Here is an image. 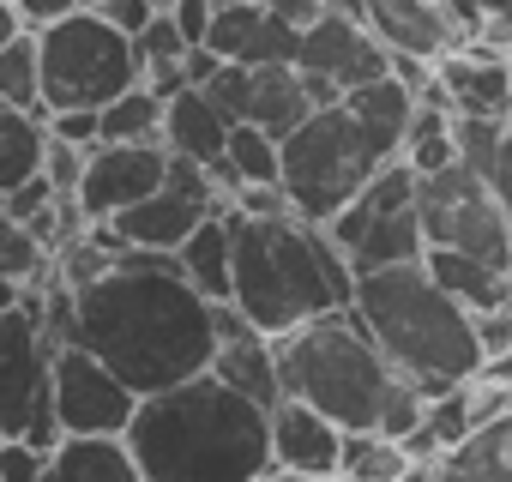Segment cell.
<instances>
[{
  "mask_svg": "<svg viewBox=\"0 0 512 482\" xmlns=\"http://www.w3.org/2000/svg\"><path fill=\"white\" fill-rule=\"evenodd\" d=\"M79 344L97 350L139 398H151L211 368L217 302L181 278L175 254L121 248V266L79 290Z\"/></svg>",
  "mask_w": 512,
  "mask_h": 482,
  "instance_id": "6da1fadb",
  "label": "cell"
},
{
  "mask_svg": "<svg viewBox=\"0 0 512 482\" xmlns=\"http://www.w3.org/2000/svg\"><path fill=\"white\" fill-rule=\"evenodd\" d=\"M127 446L145 482H260L272 470V410L205 368L139 398Z\"/></svg>",
  "mask_w": 512,
  "mask_h": 482,
  "instance_id": "7a4b0ae2",
  "label": "cell"
},
{
  "mask_svg": "<svg viewBox=\"0 0 512 482\" xmlns=\"http://www.w3.org/2000/svg\"><path fill=\"white\" fill-rule=\"evenodd\" d=\"M235 217V308L284 338L332 308H350L356 302V266L350 254L332 241L326 223H308L296 211L284 217Z\"/></svg>",
  "mask_w": 512,
  "mask_h": 482,
  "instance_id": "3957f363",
  "label": "cell"
},
{
  "mask_svg": "<svg viewBox=\"0 0 512 482\" xmlns=\"http://www.w3.org/2000/svg\"><path fill=\"white\" fill-rule=\"evenodd\" d=\"M362 326L374 332V344L386 350V362L398 374H410L428 398L446 386H464L482 374V338L476 320L440 290V278L428 272V260H404V266H380L356 278V302Z\"/></svg>",
  "mask_w": 512,
  "mask_h": 482,
  "instance_id": "277c9868",
  "label": "cell"
},
{
  "mask_svg": "<svg viewBox=\"0 0 512 482\" xmlns=\"http://www.w3.org/2000/svg\"><path fill=\"white\" fill-rule=\"evenodd\" d=\"M278 374H284V398H308L344 428H380V404L398 380V368L386 362V350L374 344L356 308H332L284 332Z\"/></svg>",
  "mask_w": 512,
  "mask_h": 482,
  "instance_id": "5b68a950",
  "label": "cell"
},
{
  "mask_svg": "<svg viewBox=\"0 0 512 482\" xmlns=\"http://www.w3.org/2000/svg\"><path fill=\"white\" fill-rule=\"evenodd\" d=\"M43 43V115L55 109H109L133 85H145L139 43L109 25L97 7H73L49 25H37Z\"/></svg>",
  "mask_w": 512,
  "mask_h": 482,
  "instance_id": "8992f818",
  "label": "cell"
},
{
  "mask_svg": "<svg viewBox=\"0 0 512 482\" xmlns=\"http://www.w3.org/2000/svg\"><path fill=\"white\" fill-rule=\"evenodd\" d=\"M392 157L380 151V139L356 121L350 103L314 109L290 139H284V193L296 205V217L308 223H332Z\"/></svg>",
  "mask_w": 512,
  "mask_h": 482,
  "instance_id": "52a82bcc",
  "label": "cell"
},
{
  "mask_svg": "<svg viewBox=\"0 0 512 482\" xmlns=\"http://www.w3.org/2000/svg\"><path fill=\"white\" fill-rule=\"evenodd\" d=\"M332 241L350 254L356 278L362 272H380V266H404V260H422L428 254V229H422V175L392 157L332 223Z\"/></svg>",
  "mask_w": 512,
  "mask_h": 482,
  "instance_id": "ba28073f",
  "label": "cell"
},
{
  "mask_svg": "<svg viewBox=\"0 0 512 482\" xmlns=\"http://www.w3.org/2000/svg\"><path fill=\"white\" fill-rule=\"evenodd\" d=\"M0 440H31L43 452L61 446L55 416V338L19 302L0 314Z\"/></svg>",
  "mask_w": 512,
  "mask_h": 482,
  "instance_id": "9c48e42d",
  "label": "cell"
},
{
  "mask_svg": "<svg viewBox=\"0 0 512 482\" xmlns=\"http://www.w3.org/2000/svg\"><path fill=\"white\" fill-rule=\"evenodd\" d=\"M422 229H428V248L476 254V260L512 272V217H506L494 181L464 163L422 175Z\"/></svg>",
  "mask_w": 512,
  "mask_h": 482,
  "instance_id": "30bf717a",
  "label": "cell"
},
{
  "mask_svg": "<svg viewBox=\"0 0 512 482\" xmlns=\"http://www.w3.org/2000/svg\"><path fill=\"white\" fill-rule=\"evenodd\" d=\"M55 416L61 434H127L139 416V392L85 344L55 350Z\"/></svg>",
  "mask_w": 512,
  "mask_h": 482,
  "instance_id": "8fae6325",
  "label": "cell"
},
{
  "mask_svg": "<svg viewBox=\"0 0 512 482\" xmlns=\"http://www.w3.org/2000/svg\"><path fill=\"white\" fill-rule=\"evenodd\" d=\"M169 181V145L163 139H139V145H97L91 163H85V181H79V211L91 223H109L121 217L127 205H139L145 193H157Z\"/></svg>",
  "mask_w": 512,
  "mask_h": 482,
  "instance_id": "7c38bea8",
  "label": "cell"
},
{
  "mask_svg": "<svg viewBox=\"0 0 512 482\" xmlns=\"http://www.w3.org/2000/svg\"><path fill=\"white\" fill-rule=\"evenodd\" d=\"M308 73H326L338 91H356V85H374L392 73V49L368 31V19L356 13H326L302 31V61Z\"/></svg>",
  "mask_w": 512,
  "mask_h": 482,
  "instance_id": "4fadbf2b",
  "label": "cell"
},
{
  "mask_svg": "<svg viewBox=\"0 0 512 482\" xmlns=\"http://www.w3.org/2000/svg\"><path fill=\"white\" fill-rule=\"evenodd\" d=\"M434 79L446 85L452 115H494V121L512 115V61H506L500 43L470 37V43L446 49L434 61Z\"/></svg>",
  "mask_w": 512,
  "mask_h": 482,
  "instance_id": "5bb4252c",
  "label": "cell"
},
{
  "mask_svg": "<svg viewBox=\"0 0 512 482\" xmlns=\"http://www.w3.org/2000/svg\"><path fill=\"white\" fill-rule=\"evenodd\" d=\"M344 422L314 410L308 398H278L272 404V464L308 470V476H338L344 464Z\"/></svg>",
  "mask_w": 512,
  "mask_h": 482,
  "instance_id": "9a60e30c",
  "label": "cell"
},
{
  "mask_svg": "<svg viewBox=\"0 0 512 482\" xmlns=\"http://www.w3.org/2000/svg\"><path fill=\"white\" fill-rule=\"evenodd\" d=\"M362 19H368V31H374L392 55L440 61L446 49L464 43V31L452 25V13L440 7V0H362Z\"/></svg>",
  "mask_w": 512,
  "mask_h": 482,
  "instance_id": "2e32d148",
  "label": "cell"
},
{
  "mask_svg": "<svg viewBox=\"0 0 512 482\" xmlns=\"http://www.w3.org/2000/svg\"><path fill=\"white\" fill-rule=\"evenodd\" d=\"M211 211H229V205H205V199H187V193H175L169 181L157 187V193H145L139 205H127L121 217H109L115 223V235L127 241V248H157V254H175L181 241L211 217Z\"/></svg>",
  "mask_w": 512,
  "mask_h": 482,
  "instance_id": "e0dca14e",
  "label": "cell"
},
{
  "mask_svg": "<svg viewBox=\"0 0 512 482\" xmlns=\"http://www.w3.org/2000/svg\"><path fill=\"white\" fill-rule=\"evenodd\" d=\"M211 374H217V380H229L235 392H247L253 404H266V410L284 398V374H278V338H272V332H260V326L217 338Z\"/></svg>",
  "mask_w": 512,
  "mask_h": 482,
  "instance_id": "ac0fdd59",
  "label": "cell"
},
{
  "mask_svg": "<svg viewBox=\"0 0 512 482\" xmlns=\"http://www.w3.org/2000/svg\"><path fill=\"white\" fill-rule=\"evenodd\" d=\"M43 482H145L127 434H61Z\"/></svg>",
  "mask_w": 512,
  "mask_h": 482,
  "instance_id": "d6986e66",
  "label": "cell"
},
{
  "mask_svg": "<svg viewBox=\"0 0 512 482\" xmlns=\"http://www.w3.org/2000/svg\"><path fill=\"white\" fill-rule=\"evenodd\" d=\"M175 260H181V278L193 290H205L211 302H229L235 296V217L229 211H211L181 241V248H175Z\"/></svg>",
  "mask_w": 512,
  "mask_h": 482,
  "instance_id": "ffe728a7",
  "label": "cell"
},
{
  "mask_svg": "<svg viewBox=\"0 0 512 482\" xmlns=\"http://www.w3.org/2000/svg\"><path fill=\"white\" fill-rule=\"evenodd\" d=\"M229 115L199 91V85H187V91H175L169 97V115H163V145L175 151V157H199V163H217L223 151H229Z\"/></svg>",
  "mask_w": 512,
  "mask_h": 482,
  "instance_id": "44dd1931",
  "label": "cell"
},
{
  "mask_svg": "<svg viewBox=\"0 0 512 482\" xmlns=\"http://www.w3.org/2000/svg\"><path fill=\"white\" fill-rule=\"evenodd\" d=\"M422 260H428V272L440 278V290H446L470 320L488 314V308H506V302H512V272H500V266H488V260H476V254L428 248Z\"/></svg>",
  "mask_w": 512,
  "mask_h": 482,
  "instance_id": "7402d4cb",
  "label": "cell"
},
{
  "mask_svg": "<svg viewBox=\"0 0 512 482\" xmlns=\"http://www.w3.org/2000/svg\"><path fill=\"white\" fill-rule=\"evenodd\" d=\"M434 470L440 482H512V410L476 422Z\"/></svg>",
  "mask_w": 512,
  "mask_h": 482,
  "instance_id": "603a6c76",
  "label": "cell"
},
{
  "mask_svg": "<svg viewBox=\"0 0 512 482\" xmlns=\"http://www.w3.org/2000/svg\"><path fill=\"white\" fill-rule=\"evenodd\" d=\"M314 91L302 79V67H253V97H247V121H260L266 133L290 139L308 115H314Z\"/></svg>",
  "mask_w": 512,
  "mask_h": 482,
  "instance_id": "cb8c5ba5",
  "label": "cell"
},
{
  "mask_svg": "<svg viewBox=\"0 0 512 482\" xmlns=\"http://www.w3.org/2000/svg\"><path fill=\"white\" fill-rule=\"evenodd\" d=\"M344 103H350V109H356V121L380 139V151H386V157H404V133H410V115H416V91H410L398 73H386V79H374V85L344 91Z\"/></svg>",
  "mask_w": 512,
  "mask_h": 482,
  "instance_id": "d4e9b609",
  "label": "cell"
},
{
  "mask_svg": "<svg viewBox=\"0 0 512 482\" xmlns=\"http://www.w3.org/2000/svg\"><path fill=\"white\" fill-rule=\"evenodd\" d=\"M49 163V115L0 103V193L25 187Z\"/></svg>",
  "mask_w": 512,
  "mask_h": 482,
  "instance_id": "484cf974",
  "label": "cell"
},
{
  "mask_svg": "<svg viewBox=\"0 0 512 482\" xmlns=\"http://www.w3.org/2000/svg\"><path fill=\"white\" fill-rule=\"evenodd\" d=\"M410 464H416V458L404 452V440H392V434H380V428H350V434H344V464H338V476H344V482H398Z\"/></svg>",
  "mask_w": 512,
  "mask_h": 482,
  "instance_id": "4316f807",
  "label": "cell"
},
{
  "mask_svg": "<svg viewBox=\"0 0 512 482\" xmlns=\"http://www.w3.org/2000/svg\"><path fill=\"white\" fill-rule=\"evenodd\" d=\"M223 157L241 175V187H284V139L266 133L260 121H235Z\"/></svg>",
  "mask_w": 512,
  "mask_h": 482,
  "instance_id": "83f0119b",
  "label": "cell"
},
{
  "mask_svg": "<svg viewBox=\"0 0 512 482\" xmlns=\"http://www.w3.org/2000/svg\"><path fill=\"white\" fill-rule=\"evenodd\" d=\"M404 163H410L416 175H434V169L458 163V139H452V109H446V103H422V97H416L410 133H404Z\"/></svg>",
  "mask_w": 512,
  "mask_h": 482,
  "instance_id": "f1b7e54d",
  "label": "cell"
},
{
  "mask_svg": "<svg viewBox=\"0 0 512 482\" xmlns=\"http://www.w3.org/2000/svg\"><path fill=\"white\" fill-rule=\"evenodd\" d=\"M0 103L43 109V43H37V25L19 31L7 49H0Z\"/></svg>",
  "mask_w": 512,
  "mask_h": 482,
  "instance_id": "f546056e",
  "label": "cell"
},
{
  "mask_svg": "<svg viewBox=\"0 0 512 482\" xmlns=\"http://www.w3.org/2000/svg\"><path fill=\"white\" fill-rule=\"evenodd\" d=\"M163 115H169V97H157L151 85H133L127 97H115V103L103 109V139H109V145L163 139Z\"/></svg>",
  "mask_w": 512,
  "mask_h": 482,
  "instance_id": "4dcf8cb0",
  "label": "cell"
},
{
  "mask_svg": "<svg viewBox=\"0 0 512 482\" xmlns=\"http://www.w3.org/2000/svg\"><path fill=\"white\" fill-rule=\"evenodd\" d=\"M0 278H13V284H43L55 278V254L43 248V235L19 217L0 211Z\"/></svg>",
  "mask_w": 512,
  "mask_h": 482,
  "instance_id": "1f68e13d",
  "label": "cell"
},
{
  "mask_svg": "<svg viewBox=\"0 0 512 482\" xmlns=\"http://www.w3.org/2000/svg\"><path fill=\"white\" fill-rule=\"evenodd\" d=\"M506 121H512V115H506ZM506 121H494V115H452L458 163L494 181V163H500V145H506Z\"/></svg>",
  "mask_w": 512,
  "mask_h": 482,
  "instance_id": "d6a6232c",
  "label": "cell"
},
{
  "mask_svg": "<svg viewBox=\"0 0 512 482\" xmlns=\"http://www.w3.org/2000/svg\"><path fill=\"white\" fill-rule=\"evenodd\" d=\"M428 416V392L410 380V374H398L392 380V392H386V404H380V434H392V440H404V434H416V422Z\"/></svg>",
  "mask_w": 512,
  "mask_h": 482,
  "instance_id": "836d02e7",
  "label": "cell"
},
{
  "mask_svg": "<svg viewBox=\"0 0 512 482\" xmlns=\"http://www.w3.org/2000/svg\"><path fill=\"white\" fill-rule=\"evenodd\" d=\"M199 91H205V97H211V103H217V109H223L229 121H247V97H253V67H247V61H223V67H217V73H211V79H205Z\"/></svg>",
  "mask_w": 512,
  "mask_h": 482,
  "instance_id": "e575fe53",
  "label": "cell"
},
{
  "mask_svg": "<svg viewBox=\"0 0 512 482\" xmlns=\"http://www.w3.org/2000/svg\"><path fill=\"white\" fill-rule=\"evenodd\" d=\"M49 476V452L31 440H0V482H43Z\"/></svg>",
  "mask_w": 512,
  "mask_h": 482,
  "instance_id": "d590c367",
  "label": "cell"
},
{
  "mask_svg": "<svg viewBox=\"0 0 512 482\" xmlns=\"http://www.w3.org/2000/svg\"><path fill=\"white\" fill-rule=\"evenodd\" d=\"M85 163H91V151H85V145H67V139H55V133H49V163H43V175L55 181V193H79Z\"/></svg>",
  "mask_w": 512,
  "mask_h": 482,
  "instance_id": "8d00e7d4",
  "label": "cell"
},
{
  "mask_svg": "<svg viewBox=\"0 0 512 482\" xmlns=\"http://www.w3.org/2000/svg\"><path fill=\"white\" fill-rule=\"evenodd\" d=\"M49 133L67 139V145L97 151V145H103V109H55V115H49Z\"/></svg>",
  "mask_w": 512,
  "mask_h": 482,
  "instance_id": "74e56055",
  "label": "cell"
},
{
  "mask_svg": "<svg viewBox=\"0 0 512 482\" xmlns=\"http://www.w3.org/2000/svg\"><path fill=\"white\" fill-rule=\"evenodd\" d=\"M55 199H61V193H55V181H49V175H31L25 187H13L7 199H0V211H7V217H19V223H31V217H43Z\"/></svg>",
  "mask_w": 512,
  "mask_h": 482,
  "instance_id": "f35d334b",
  "label": "cell"
},
{
  "mask_svg": "<svg viewBox=\"0 0 512 482\" xmlns=\"http://www.w3.org/2000/svg\"><path fill=\"white\" fill-rule=\"evenodd\" d=\"M229 211H241V217H284V211H296V205H290L284 187H241V193L229 199Z\"/></svg>",
  "mask_w": 512,
  "mask_h": 482,
  "instance_id": "ab89813d",
  "label": "cell"
},
{
  "mask_svg": "<svg viewBox=\"0 0 512 482\" xmlns=\"http://www.w3.org/2000/svg\"><path fill=\"white\" fill-rule=\"evenodd\" d=\"M97 13H103L109 25H121L127 37H139V31H145V25H151V19H157L163 7H157V0H103Z\"/></svg>",
  "mask_w": 512,
  "mask_h": 482,
  "instance_id": "60d3db41",
  "label": "cell"
},
{
  "mask_svg": "<svg viewBox=\"0 0 512 482\" xmlns=\"http://www.w3.org/2000/svg\"><path fill=\"white\" fill-rule=\"evenodd\" d=\"M175 25H181V37L187 43H205L211 37V19H217V0H175Z\"/></svg>",
  "mask_w": 512,
  "mask_h": 482,
  "instance_id": "b9f144b4",
  "label": "cell"
},
{
  "mask_svg": "<svg viewBox=\"0 0 512 482\" xmlns=\"http://www.w3.org/2000/svg\"><path fill=\"white\" fill-rule=\"evenodd\" d=\"M266 7L284 19V25H296V31H308L314 19H326L332 7H326V0H266Z\"/></svg>",
  "mask_w": 512,
  "mask_h": 482,
  "instance_id": "7bdbcfd3",
  "label": "cell"
},
{
  "mask_svg": "<svg viewBox=\"0 0 512 482\" xmlns=\"http://www.w3.org/2000/svg\"><path fill=\"white\" fill-rule=\"evenodd\" d=\"M482 43H512V0H488V25H482Z\"/></svg>",
  "mask_w": 512,
  "mask_h": 482,
  "instance_id": "ee69618b",
  "label": "cell"
},
{
  "mask_svg": "<svg viewBox=\"0 0 512 482\" xmlns=\"http://www.w3.org/2000/svg\"><path fill=\"white\" fill-rule=\"evenodd\" d=\"M73 7H85V0H19V13H25V25H49V19L73 13Z\"/></svg>",
  "mask_w": 512,
  "mask_h": 482,
  "instance_id": "f6af8a7d",
  "label": "cell"
},
{
  "mask_svg": "<svg viewBox=\"0 0 512 482\" xmlns=\"http://www.w3.org/2000/svg\"><path fill=\"white\" fill-rule=\"evenodd\" d=\"M494 193H500V205L512 217V121H506V145H500V163H494Z\"/></svg>",
  "mask_w": 512,
  "mask_h": 482,
  "instance_id": "bcb514c9",
  "label": "cell"
},
{
  "mask_svg": "<svg viewBox=\"0 0 512 482\" xmlns=\"http://www.w3.org/2000/svg\"><path fill=\"white\" fill-rule=\"evenodd\" d=\"M19 31H31V25H25V13H19V0H0V49H7Z\"/></svg>",
  "mask_w": 512,
  "mask_h": 482,
  "instance_id": "7dc6e473",
  "label": "cell"
},
{
  "mask_svg": "<svg viewBox=\"0 0 512 482\" xmlns=\"http://www.w3.org/2000/svg\"><path fill=\"white\" fill-rule=\"evenodd\" d=\"M260 482H338V476H308V470H284V464H272Z\"/></svg>",
  "mask_w": 512,
  "mask_h": 482,
  "instance_id": "c3c4849f",
  "label": "cell"
},
{
  "mask_svg": "<svg viewBox=\"0 0 512 482\" xmlns=\"http://www.w3.org/2000/svg\"><path fill=\"white\" fill-rule=\"evenodd\" d=\"M25 302V284H13V278H0V314H13Z\"/></svg>",
  "mask_w": 512,
  "mask_h": 482,
  "instance_id": "681fc988",
  "label": "cell"
},
{
  "mask_svg": "<svg viewBox=\"0 0 512 482\" xmlns=\"http://www.w3.org/2000/svg\"><path fill=\"white\" fill-rule=\"evenodd\" d=\"M398 482H440V470H434V464H410Z\"/></svg>",
  "mask_w": 512,
  "mask_h": 482,
  "instance_id": "f907efd6",
  "label": "cell"
},
{
  "mask_svg": "<svg viewBox=\"0 0 512 482\" xmlns=\"http://www.w3.org/2000/svg\"><path fill=\"white\" fill-rule=\"evenodd\" d=\"M326 7H332V13H356V19H362V0H326Z\"/></svg>",
  "mask_w": 512,
  "mask_h": 482,
  "instance_id": "816d5d0a",
  "label": "cell"
},
{
  "mask_svg": "<svg viewBox=\"0 0 512 482\" xmlns=\"http://www.w3.org/2000/svg\"><path fill=\"white\" fill-rule=\"evenodd\" d=\"M85 7H103V0H85Z\"/></svg>",
  "mask_w": 512,
  "mask_h": 482,
  "instance_id": "f5cc1de1",
  "label": "cell"
},
{
  "mask_svg": "<svg viewBox=\"0 0 512 482\" xmlns=\"http://www.w3.org/2000/svg\"><path fill=\"white\" fill-rule=\"evenodd\" d=\"M217 7H235V0H217Z\"/></svg>",
  "mask_w": 512,
  "mask_h": 482,
  "instance_id": "db71d44e",
  "label": "cell"
},
{
  "mask_svg": "<svg viewBox=\"0 0 512 482\" xmlns=\"http://www.w3.org/2000/svg\"><path fill=\"white\" fill-rule=\"evenodd\" d=\"M157 7H175V0H157Z\"/></svg>",
  "mask_w": 512,
  "mask_h": 482,
  "instance_id": "11a10c76",
  "label": "cell"
},
{
  "mask_svg": "<svg viewBox=\"0 0 512 482\" xmlns=\"http://www.w3.org/2000/svg\"><path fill=\"white\" fill-rule=\"evenodd\" d=\"M506 61H512V43H506Z\"/></svg>",
  "mask_w": 512,
  "mask_h": 482,
  "instance_id": "9f6ffc18",
  "label": "cell"
},
{
  "mask_svg": "<svg viewBox=\"0 0 512 482\" xmlns=\"http://www.w3.org/2000/svg\"><path fill=\"white\" fill-rule=\"evenodd\" d=\"M0 199H7V193H0Z\"/></svg>",
  "mask_w": 512,
  "mask_h": 482,
  "instance_id": "6f0895ef",
  "label": "cell"
},
{
  "mask_svg": "<svg viewBox=\"0 0 512 482\" xmlns=\"http://www.w3.org/2000/svg\"><path fill=\"white\" fill-rule=\"evenodd\" d=\"M338 482H344V476H338Z\"/></svg>",
  "mask_w": 512,
  "mask_h": 482,
  "instance_id": "680465c9",
  "label": "cell"
}]
</instances>
